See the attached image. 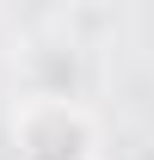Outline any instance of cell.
<instances>
[{
    "label": "cell",
    "mask_w": 154,
    "mask_h": 160,
    "mask_svg": "<svg viewBox=\"0 0 154 160\" xmlns=\"http://www.w3.org/2000/svg\"><path fill=\"white\" fill-rule=\"evenodd\" d=\"M19 160H99V117L74 92H31L13 111Z\"/></svg>",
    "instance_id": "cell-1"
}]
</instances>
